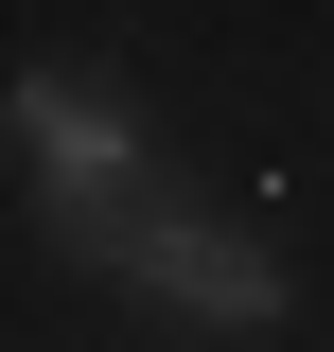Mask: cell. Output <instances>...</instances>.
<instances>
[{
	"label": "cell",
	"instance_id": "1",
	"mask_svg": "<svg viewBox=\"0 0 334 352\" xmlns=\"http://www.w3.org/2000/svg\"><path fill=\"white\" fill-rule=\"evenodd\" d=\"M88 264L141 282V300H176L194 335H282V264H264L229 212H159V194H124V212L88 229Z\"/></svg>",
	"mask_w": 334,
	"mask_h": 352
},
{
	"label": "cell",
	"instance_id": "2",
	"mask_svg": "<svg viewBox=\"0 0 334 352\" xmlns=\"http://www.w3.org/2000/svg\"><path fill=\"white\" fill-rule=\"evenodd\" d=\"M18 159H36L53 247L88 264V229L141 194V106H124V88H88V71H36V88H18Z\"/></svg>",
	"mask_w": 334,
	"mask_h": 352
}]
</instances>
